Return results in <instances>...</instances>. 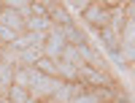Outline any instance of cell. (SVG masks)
Listing matches in <instances>:
<instances>
[{
    "label": "cell",
    "mask_w": 135,
    "mask_h": 103,
    "mask_svg": "<svg viewBox=\"0 0 135 103\" xmlns=\"http://www.w3.org/2000/svg\"><path fill=\"white\" fill-rule=\"evenodd\" d=\"M60 79H54V76H46V73H41L35 71V68H27V89H30V98H35V100H51L54 92L60 89Z\"/></svg>",
    "instance_id": "1"
},
{
    "label": "cell",
    "mask_w": 135,
    "mask_h": 103,
    "mask_svg": "<svg viewBox=\"0 0 135 103\" xmlns=\"http://www.w3.org/2000/svg\"><path fill=\"white\" fill-rule=\"evenodd\" d=\"M81 16H84V22L89 27L103 30V27H108V22H111V8L103 6V0H100V3H89V8L84 11Z\"/></svg>",
    "instance_id": "4"
},
{
    "label": "cell",
    "mask_w": 135,
    "mask_h": 103,
    "mask_svg": "<svg viewBox=\"0 0 135 103\" xmlns=\"http://www.w3.org/2000/svg\"><path fill=\"white\" fill-rule=\"evenodd\" d=\"M100 41H103V46L108 49V54H114L119 49V33L111 30V27H103L100 30Z\"/></svg>",
    "instance_id": "8"
},
{
    "label": "cell",
    "mask_w": 135,
    "mask_h": 103,
    "mask_svg": "<svg viewBox=\"0 0 135 103\" xmlns=\"http://www.w3.org/2000/svg\"><path fill=\"white\" fill-rule=\"evenodd\" d=\"M0 14H3V3H0Z\"/></svg>",
    "instance_id": "14"
},
{
    "label": "cell",
    "mask_w": 135,
    "mask_h": 103,
    "mask_svg": "<svg viewBox=\"0 0 135 103\" xmlns=\"http://www.w3.org/2000/svg\"><path fill=\"white\" fill-rule=\"evenodd\" d=\"M65 35H62V30L60 27H51L49 33H46V41H43V57H49V60H60L62 57V52H65Z\"/></svg>",
    "instance_id": "3"
},
{
    "label": "cell",
    "mask_w": 135,
    "mask_h": 103,
    "mask_svg": "<svg viewBox=\"0 0 135 103\" xmlns=\"http://www.w3.org/2000/svg\"><path fill=\"white\" fill-rule=\"evenodd\" d=\"M14 71H16V65H11V62H3V60H0V98H6L8 87L14 84Z\"/></svg>",
    "instance_id": "6"
},
{
    "label": "cell",
    "mask_w": 135,
    "mask_h": 103,
    "mask_svg": "<svg viewBox=\"0 0 135 103\" xmlns=\"http://www.w3.org/2000/svg\"><path fill=\"white\" fill-rule=\"evenodd\" d=\"M103 103H114V100H103Z\"/></svg>",
    "instance_id": "15"
},
{
    "label": "cell",
    "mask_w": 135,
    "mask_h": 103,
    "mask_svg": "<svg viewBox=\"0 0 135 103\" xmlns=\"http://www.w3.org/2000/svg\"><path fill=\"white\" fill-rule=\"evenodd\" d=\"M27 103H43V100H35V98H30V100H27Z\"/></svg>",
    "instance_id": "12"
},
{
    "label": "cell",
    "mask_w": 135,
    "mask_h": 103,
    "mask_svg": "<svg viewBox=\"0 0 135 103\" xmlns=\"http://www.w3.org/2000/svg\"><path fill=\"white\" fill-rule=\"evenodd\" d=\"M54 25H51V19L49 16H30L25 22V33H49Z\"/></svg>",
    "instance_id": "7"
},
{
    "label": "cell",
    "mask_w": 135,
    "mask_h": 103,
    "mask_svg": "<svg viewBox=\"0 0 135 103\" xmlns=\"http://www.w3.org/2000/svg\"><path fill=\"white\" fill-rule=\"evenodd\" d=\"M78 82H81L86 89H100V87H108L111 84V76L103 71V68H95V65H81L78 68Z\"/></svg>",
    "instance_id": "2"
},
{
    "label": "cell",
    "mask_w": 135,
    "mask_h": 103,
    "mask_svg": "<svg viewBox=\"0 0 135 103\" xmlns=\"http://www.w3.org/2000/svg\"><path fill=\"white\" fill-rule=\"evenodd\" d=\"M0 25L8 27L11 33H16V35H22V33H25V19H22L14 8H3V14H0Z\"/></svg>",
    "instance_id": "5"
},
{
    "label": "cell",
    "mask_w": 135,
    "mask_h": 103,
    "mask_svg": "<svg viewBox=\"0 0 135 103\" xmlns=\"http://www.w3.org/2000/svg\"><path fill=\"white\" fill-rule=\"evenodd\" d=\"M6 100L8 103H27L30 100V89L27 87H19V84H11L8 92H6Z\"/></svg>",
    "instance_id": "9"
},
{
    "label": "cell",
    "mask_w": 135,
    "mask_h": 103,
    "mask_svg": "<svg viewBox=\"0 0 135 103\" xmlns=\"http://www.w3.org/2000/svg\"><path fill=\"white\" fill-rule=\"evenodd\" d=\"M32 68H35V71H41V73H46V76H54V79H57V60H49V57H38V62L35 65H32Z\"/></svg>",
    "instance_id": "10"
},
{
    "label": "cell",
    "mask_w": 135,
    "mask_h": 103,
    "mask_svg": "<svg viewBox=\"0 0 135 103\" xmlns=\"http://www.w3.org/2000/svg\"><path fill=\"white\" fill-rule=\"evenodd\" d=\"M0 60H3V46H0Z\"/></svg>",
    "instance_id": "13"
},
{
    "label": "cell",
    "mask_w": 135,
    "mask_h": 103,
    "mask_svg": "<svg viewBox=\"0 0 135 103\" xmlns=\"http://www.w3.org/2000/svg\"><path fill=\"white\" fill-rule=\"evenodd\" d=\"M89 3H92V0H68V3H62V6H65L68 14H70V11H76V14H84V11L89 8Z\"/></svg>",
    "instance_id": "11"
}]
</instances>
